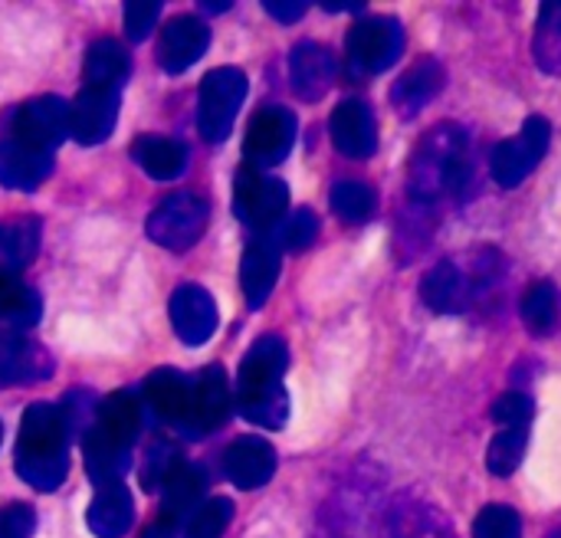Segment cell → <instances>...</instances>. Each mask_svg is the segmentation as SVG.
<instances>
[{"mask_svg": "<svg viewBox=\"0 0 561 538\" xmlns=\"http://www.w3.org/2000/svg\"><path fill=\"white\" fill-rule=\"evenodd\" d=\"M473 187V141L470 131L457 122H440L417 141L408 161V227L424 224V230H437V217L460 204V197Z\"/></svg>", "mask_w": 561, "mask_h": 538, "instance_id": "6da1fadb", "label": "cell"}, {"mask_svg": "<svg viewBox=\"0 0 561 538\" xmlns=\"http://www.w3.org/2000/svg\"><path fill=\"white\" fill-rule=\"evenodd\" d=\"M510 260L496 247H480L463 260H440L421 279V302L434 316H463L500 302Z\"/></svg>", "mask_w": 561, "mask_h": 538, "instance_id": "7a4b0ae2", "label": "cell"}, {"mask_svg": "<svg viewBox=\"0 0 561 538\" xmlns=\"http://www.w3.org/2000/svg\"><path fill=\"white\" fill-rule=\"evenodd\" d=\"M289 348L279 335H263L247 352L237 375L233 408L243 421L263 431H279L289 421V391L283 385Z\"/></svg>", "mask_w": 561, "mask_h": 538, "instance_id": "3957f363", "label": "cell"}, {"mask_svg": "<svg viewBox=\"0 0 561 538\" xmlns=\"http://www.w3.org/2000/svg\"><path fill=\"white\" fill-rule=\"evenodd\" d=\"M69 417L62 404H33L26 408L20 421V437H16V457L13 467L20 480H26L39 493H53L62 487L69 473Z\"/></svg>", "mask_w": 561, "mask_h": 538, "instance_id": "277c9868", "label": "cell"}, {"mask_svg": "<svg viewBox=\"0 0 561 538\" xmlns=\"http://www.w3.org/2000/svg\"><path fill=\"white\" fill-rule=\"evenodd\" d=\"M404 49V26L394 16H365L348 30L345 59L348 72L365 79L391 69Z\"/></svg>", "mask_w": 561, "mask_h": 538, "instance_id": "5b68a950", "label": "cell"}, {"mask_svg": "<svg viewBox=\"0 0 561 538\" xmlns=\"http://www.w3.org/2000/svg\"><path fill=\"white\" fill-rule=\"evenodd\" d=\"M210 224V204L194 191L168 194L151 214H148V237L174 253L191 250Z\"/></svg>", "mask_w": 561, "mask_h": 538, "instance_id": "8992f818", "label": "cell"}, {"mask_svg": "<svg viewBox=\"0 0 561 538\" xmlns=\"http://www.w3.org/2000/svg\"><path fill=\"white\" fill-rule=\"evenodd\" d=\"M243 99H247V76L240 69L220 66L204 76L197 95V128L204 141L220 145L230 135Z\"/></svg>", "mask_w": 561, "mask_h": 538, "instance_id": "52a82bcc", "label": "cell"}, {"mask_svg": "<svg viewBox=\"0 0 561 538\" xmlns=\"http://www.w3.org/2000/svg\"><path fill=\"white\" fill-rule=\"evenodd\" d=\"M549 145H552L549 118L546 115H529L516 138H506V141H500L490 151V174H493V181L500 187H506V191L519 187L539 168V161L546 158Z\"/></svg>", "mask_w": 561, "mask_h": 538, "instance_id": "ba28073f", "label": "cell"}, {"mask_svg": "<svg viewBox=\"0 0 561 538\" xmlns=\"http://www.w3.org/2000/svg\"><path fill=\"white\" fill-rule=\"evenodd\" d=\"M286 207H289L286 181H279L266 171H256L250 164H243L237 171V181H233L237 220H243L247 227H253L260 233H270L286 217Z\"/></svg>", "mask_w": 561, "mask_h": 538, "instance_id": "9c48e42d", "label": "cell"}, {"mask_svg": "<svg viewBox=\"0 0 561 538\" xmlns=\"http://www.w3.org/2000/svg\"><path fill=\"white\" fill-rule=\"evenodd\" d=\"M66 135H69V105L59 95H36L10 115L7 138L20 141L26 148L53 154Z\"/></svg>", "mask_w": 561, "mask_h": 538, "instance_id": "30bf717a", "label": "cell"}, {"mask_svg": "<svg viewBox=\"0 0 561 538\" xmlns=\"http://www.w3.org/2000/svg\"><path fill=\"white\" fill-rule=\"evenodd\" d=\"M293 141H296V115L283 105H266L253 115L243 138L247 164L256 171L276 168L293 151Z\"/></svg>", "mask_w": 561, "mask_h": 538, "instance_id": "8fae6325", "label": "cell"}, {"mask_svg": "<svg viewBox=\"0 0 561 538\" xmlns=\"http://www.w3.org/2000/svg\"><path fill=\"white\" fill-rule=\"evenodd\" d=\"M385 538H457V533L431 500L398 493L385 510Z\"/></svg>", "mask_w": 561, "mask_h": 538, "instance_id": "7c38bea8", "label": "cell"}, {"mask_svg": "<svg viewBox=\"0 0 561 538\" xmlns=\"http://www.w3.org/2000/svg\"><path fill=\"white\" fill-rule=\"evenodd\" d=\"M230 411H233V394H230L227 371L220 365H210L194 378V404H191V417L181 431L187 437L214 434L217 427H224Z\"/></svg>", "mask_w": 561, "mask_h": 538, "instance_id": "4fadbf2b", "label": "cell"}, {"mask_svg": "<svg viewBox=\"0 0 561 538\" xmlns=\"http://www.w3.org/2000/svg\"><path fill=\"white\" fill-rule=\"evenodd\" d=\"M210 46V30L201 16H174L161 26L158 36V66L171 76L191 69Z\"/></svg>", "mask_w": 561, "mask_h": 538, "instance_id": "5bb4252c", "label": "cell"}, {"mask_svg": "<svg viewBox=\"0 0 561 538\" xmlns=\"http://www.w3.org/2000/svg\"><path fill=\"white\" fill-rule=\"evenodd\" d=\"M122 92L115 89H82L69 105V135L79 145H99L115 131Z\"/></svg>", "mask_w": 561, "mask_h": 538, "instance_id": "9a60e30c", "label": "cell"}, {"mask_svg": "<svg viewBox=\"0 0 561 538\" xmlns=\"http://www.w3.org/2000/svg\"><path fill=\"white\" fill-rule=\"evenodd\" d=\"M329 131H332L335 148H339L345 158L365 161V158H371L375 148H378V122H375L371 105L362 102V99H345V102H339L335 112H332Z\"/></svg>", "mask_w": 561, "mask_h": 538, "instance_id": "2e32d148", "label": "cell"}, {"mask_svg": "<svg viewBox=\"0 0 561 538\" xmlns=\"http://www.w3.org/2000/svg\"><path fill=\"white\" fill-rule=\"evenodd\" d=\"M171 325L178 332V339L191 348L210 342V335L217 332V306L214 296L194 283H184L174 289L171 296Z\"/></svg>", "mask_w": 561, "mask_h": 538, "instance_id": "e0dca14e", "label": "cell"}, {"mask_svg": "<svg viewBox=\"0 0 561 538\" xmlns=\"http://www.w3.org/2000/svg\"><path fill=\"white\" fill-rule=\"evenodd\" d=\"M224 473L237 490H260L276 473V450L270 440L247 434L224 450Z\"/></svg>", "mask_w": 561, "mask_h": 538, "instance_id": "ac0fdd59", "label": "cell"}, {"mask_svg": "<svg viewBox=\"0 0 561 538\" xmlns=\"http://www.w3.org/2000/svg\"><path fill=\"white\" fill-rule=\"evenodd\" d=\"M447 85V69L434 56H421L391 89V105L401 112V118H414L424 112Z\"/></svg>", "mask_w": 561, "mask_h": 538, "instance_id": "d6986e66", "label": "cell"}, {"mask_svg": "<svg viewBox=\"0 0 561 538\" xmlns=\"http://www.w3.org/2000/svg\"><path fill=\"white\" fill-rule=\"evenodd\" d=\"M276 279H279V240L273 233H260L256 240H250L243 253V266H240V286H243L247 306L263 309Z\"/></svg>", "mask_w": 561, "mask_h": 538, "instance_id": "ffe728a7", "label": "cell"}, {"mask_svg": "<svg viewBox=\"0 0 561 538\" xmlns=\"http://www.w3.org/2000/svg\"><path fill=\"white\" fill-rule=\"evenodd\" d=\"M53 375V358L23 332H0V385H33Z\"/></svg>", "mask_w": 561, "mask_h": 538, "instance_id": "44dd1931", "label": "cell"}, {"mask_svg": "<svg viewBox=\"0 0 561 538\" xmlns=\"http://www.w3.org/2000/svg\"><path fill=\"white\" fill-rule=\"evenodd\" d=\"M289 79L302 102H319L335 79L332 49L322 43H312V39L296 43V49L289 53Z\"/></svg>", "mask_w": 561, "mask_h": 538, "instance_id": "7402d4cb", "label": "cell"}, {"mask_svg": "<svg viewBox=\"0 0 561 538\" xmlns=\"http://www.w3.org/2000/svg\"><path fill=\"white\" fill-rule=\"evenodd\" d=\"M145 404L168 424L184 427L191 417V404H194V381L184 378L174 368H158L145 378Z\"/></svg>", "mask_w": 561, "mask_h": 538, "instance_id": "603a6c76", "label": "cell"}, {"mask_svg": "<svg viewBox=\"0 0 561 538\" xmlns=\"http://www.w3.org/2000/svg\"><path fill=\"white\" fill-rule=\"evenodd\" d=\"M53 174V154L26 148L13 138L0 141V184L10 191H36Z\"/></svg>", "mask_w": 561, "mask_h": 538, "instance_id": "cb8c5ba5", "label": "cell"}, {"mask_svg": "<svg viewBox=\"0 0 561 538\" xmlns=\"http://www.w3.org/2000/svg\"><path fill=\"white\" fill-rule=\"evenodd\" d=\"M89 529L95 538H122L131 523H135V500L131 490L125 483H108L99 487L95 500L89 503V516H85Z\"/></svg>", "mask_w": 561, "mask_h": 538, "instance_id": "d4e9b609", "label": "cell"}, {"mask_svg": "<svg viewBox=\"0 0 561 538\" xmlns=\"http://www.w3.org/2000/svg\"><path fill=\"white\" fill-rule=\"evenodd\" d=\"M145 424V414H141V401L135 391H115L108 394L99 408H95V421H92V431H99L102 437L122 444L131 450V444L138 440V431Z\"/></svg>", "mask_w": 561, "mask_h": 538, "instance_id": "484cf974", "label": "cell"}, {"mask_svg": "<svg viewBox=\"0 0 561 538\" xmlns=\"http://www.w3.org/2000/svg\"><path fill=\"white\" fill-rule=\"evenodd\" d=\"M204 490H207V473L187 460H181L161 483V506H164V523H178L184 516H191L201 503H204Z\"/></svg>", "mask_w": 561, "mask_h": 538, "instance_id": "4316f807", "label": "cell"}, {"mask_svg": "<svg viewBox=\"0 0 561 538\" xmlns=\"http://www.w3.org/2000/svg\"><path fill=\"white\" fill-rule=\"evenodd\" d=\"M131 158L138 161V168L154 178V181H174L187 171V148L174 138H158V135H141L131 145Z\"/></svg>", "mask_w": 561, "mask_h": 538, "instance_id": "83f0119b", "label": "cell"}, {"mask_svg": "<svg viewBox=\"0 0 561 538\" xmlns=\"http://www.w3.org/2000/svg\"><path fill=\"white\" fill-rule=\"evenodd\" d=\"M131 59L118 39H95L85 53V85L89 89H122L128 79Z\"/></svg>", "mask_w": 561, "mask_h": 538, "instance_id": "f1b7e54d", "label": "cell"}, {"mask_svg": "<svg viewBox=\"0 0 561 538\" xmlns=\"http://www.w3.org/2000/svg\"><path fill=\"white\" fill-rule=\"evenodd\" d=\"M39 250V220L20 217L0 224V276H20L36 260Z\"/></svg>", "mask_w": 561, "mask_h": 538, "instance_id": "f546056e", "label": "cell"}, {"mask_svg": "<svg viewBox=\"0 0 561 538\" xmlns=\"http://www.w3.org/2000/svg\"><path fill=\"white\" fill-rule=\"evenodd\" d=\"M82 450H85V473L99 483V487H108V483H122V477L128 473L131 467V450L102 437L99 431L89 427L85 440H82Z\"/></svg>", "mask_w": 561, "mask_h": 538, "instance_id": "4dcf8cb0", "label": "cell"}, {"mask_svg": "<svg viewBox=\"0 0 561 538\" xmlns=\"http://www.w3.org/2000/svg\"><path fill=\"white\" fill-rule=\"evenodd\" d=\"M533 56L539 69H546L549 76H561V0H546L539 7Z\"/></svg>", "mask_w": 561, "mask_h": 538, "instance_id": "1f68e13d", "label": "cell"}, {"mask_svg": "<svg viewBox=\"0 0 561 538\" xmlns=\"http://www.w3.org/2000/svg\"><path fill=\"white\" fill-rule=\"evenodd\" d=\"M39 316H43V302L36 289H30L20 276H0V322L30 329L39 322Z\"/></svg>", "mask_w": 561, "mask_h": 538, "instance_id": "d6a6232c", "label": "cell"}, {"mask_svg": "<svg viewBox=\"0 0 561 538\" xmlns=\"http://www.w3.org/2000/svg\"><path fill=\"white\" fill-rule=\"evenodd\" d=\"M519 316L533 335H552L559 325V289L549 279L533 283L519 302Z\"/></svg>", "mask_w": 561, "mask_h": 538, "instance_id": "836d02e7", "label": "cell"}, {"mask_svg": "<svg viewBox=\"0 0 561 538\" xmlns=\"http://www.w3.org/2000/svg\"><path fill=\"white\" fill-rule=\"evenodd\" d=\"M526 447H529V427H500L486 450V470L500 480L513 477L523 467Z\"/></svg>", "mask_w": 561, "mask_h": 538, "instance_id": "e575fe53", "label": "cell"}, {"mask_svg": "<svg viewBox=\"0 0 561 538\" xmlns=\"http://www.w3.org/2000/svg\"><path fill=\"white\" fill-rule=\"evenodd\" d=\"M332 210L348 224H365L378 210V197L365 181H339L332 187Z\"/></svg>", "mask_w": 561, "mask_h": 538, "instance_id": "d590c367", "label": "cell"}, {"mask_svg": "<svg viewBox=\"0 0 561 538\" xmlns=\"http://www.w3.org/2000/svg\"><path fill=\"white\" fill-rule=\"evenodd\" d=\"M230 519H233V503H230V500H224V496L207 500V503H201V506L187 516L184 538H224Z\"/></svg>", "mask_w": 561, "mask_h": 538, "instance_id": "8d00e7d4", "label": "cell"}, {"mask_svg": "<svg viewBox=\"0 0 561 538\" xmlns=\"http://www.w3.org/2000/svg\"><path fill=\"white\" fill-rule=\"evenodd\" d=\"M316 237H319V217H316V210L299 207V210H293L283 220V230H279L276 240H279V250L302 253V250H309L316 243Z\"/></svg>", "mask_w": 561, "mask_h": 538, "instance_id": "74e56055", "label": "cell"}, {"mask_svg": "<svg viewBox=\"0 0 561 538\" xmlns=\"http://www.w3.org/2000/svg\"><path fill=\"white\" fill-rule=\"evenodd\" d=\"M473 538H523V519L513 506L493 503L477 516Z\"/></svg>", "mask_w": 561, "mask_h": 538, "instance_id": "f35d334b", "label": "cell"}, {"mask_svg": "<svg viewBox=\"0 0 561 538\" xmlns=\"http://www.w3.org/2000/svg\"><path fill=\"white\" fill-rule=\"evenodd\" d=\"M490 417H493L500 427H533L536 404H533L529 394L510 391V394H503V398L490 408Z\"/></svg>", "mask_w": 561, "mask_h": 538, "instance_id": "ab89813d", "label": "cell"}, {"mask_svg": "<svg viewBox=\"0 0 561 538\" xmlns=\"http://www.w3.org/2000/svg\"><path fill=\"white\" fill-rule=\"evenodd\" d=\"M158 13H161V3L158 0H131L125 3V33L131 43H141L151 26L158 23Z\"/></svg>", "mask_w": 561, "mask_h": 538, "instance_id": "60d3db41", "label": "cell"}, {"mask_svg": "<svg viewBox=\"0 0 561 538\" xmlns=\"http://www.w3.org/2000/svg\"><path fill=\"white\" fill-rule=\"evenodd\" d=\"M184 457L171 447V444H158V447H151V454H148V463H145V470H141V480H145V490H161V483H164V477L181 463Z\"/></svg>", "mask_w": 561, "mask_h": 538, "instance_id": "b9f144b4", "label": "cell"}, {"mask_svg": "<svg viewBox=\"0 0 561 538\" xmlns=\"http://www.w3.org/2000/svg\"><path fill=\"white\" fill-rule=\"evenodd\" d=\"M36 529V516L26 503H10L0 510V538H30Z\"/></svg>", "mask_w": 561, "mask_h": 538, "instance_id": "7bdbcfd3", "label": "cell"}, {"mask_svg": "<svg viewBox=\"0 0 561 538\" xmlns=\"http://www.w3.org/2000/svg\"><path fill=\"white\" fill-rule=\"evenodd\" d=\"M263 10L273 16V20H279V23H296V20H302L306 16V10H309V3H302V0H263Z\"/></svg>", "mask_w": 561, "mask_h": 538, "instance_id": "ee69618b", "label": "cell"}, {"mask_svg": "<svg viewBox=\"0 0 561 538\" xmlns=\"http://www.w3.org/2000/svg\"><path fill=\"white\" fill-rule=\"evenodd\" d=\"M322 10H329V13H345V10H365V3H362V0H358V3H355V0H342V3H339V0H325Z\"/></svg>", "mask_w": 561, "mask_h": 538, "instance_id": "f6af8a7d", "label": "cell"}, {"mask_svg": "<svg viewBox=\"0 0 561 538\" xmlns=\"http://www.w3.org/2000/svg\"><path fill=\"white\" fill-rule=\"evenodd\" d=\"M141 538H178V533H174V526H171V523H164V519H161V523L148 526V533H145Z\"/></svg>", "mask_w": 561, "mask_h": 538, "instance_id": "bcb514c9", "label": "cell"}, {"mask_svg": "<svg viewBox=\"0 0 561 538\" xmlns=\"http://www.w3.org/2000/svg\"><path fill=\"white\" fill-rule=\"evenodd\" d=\"M201 10H207V13H224V10H230V3H201Z\"/></svg>", "mask_w": 561, "mask_h": 538, "instance_id": "7dc6e473", "label": "cell"}, {"mask_svg": "<svg viewBox=\"0 0 561 538\" xmlns=\"http://www.w3.org/2000/svg\"><path fill=\"white\" fill-rule=\"evenodd\" d=\"M549 538H561V529H556V533H552V536Z\"/></svg>", "mask_w": 561, "mask_h": 538, "instance_id": "c3c4849f", "label": "cell"}]
</instances>
